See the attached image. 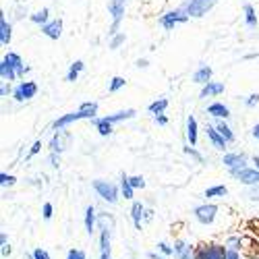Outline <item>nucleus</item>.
Segmentation results:
<instances>
[{
    "mask_svg": "<svg viewBox=\"0 0 259 259\" xmlns=\"http://www.w3.org/2000/svg\"><path fill=\"white\" fill-rule=\"evenodd\" d=\"M247 197H249L251 201H259V185L249 187V191H247Z\"/></svg>",
    "mask_w": 259,
    "mask_h": 259,
    "instance_id": "nucleus-39",
    "label": "nucleus"
},
{
    "mask_svg": "<svg viewBox=\"0 0 259 259\" xmlns=\"http://www.w3.org/2000/svg\"><path fill=\"white\" fill-rule=\"evenodd\" d=\"M137 67H139V69H145V67H147V60H143V58L137 60Z\"/></svg>",
    "mask_w": 259,
    "mask_h": 259,
    "instance_id": "nucleus-53",
    "label": "nucleus"
},
{
    "mask_svg": "<svg viewBox=\"0 0 259 259\" xmlns=\"http://www.w3.org/2000/svg\"><path fill=\"white\" fill-rule=\"evenodd\" d=\"M236 181H241L243 185H247V187H255V185H259V170H255V168H245V170H241V172H236V175H232Z\"/></svg>",
    "mask_w": 259,
    "mask_h": 259,
    "instance_id": "nucleus-10",
    "label": "nucleus"
},
{
    "mask_svg": "<svg viewBox=\"0 0 259 259\" xmlns=\"http://www.w3.org/2000/svg\"><path fill=\"white\" fill-rule=\"evenodd\" d=\"M253 164H255V170H259V156H253Z\"/></svg>",
    "mask_w": 259,
    "mask_h": 259,
    "instance_id": "nucleus-54",
    "label": "nucleus"
},
{
    "mask_svg": "<svg viewBox=\"0 0 259 259\" xmlns=\"http://www.w3.org/2000/svg\"><path fill=\"white\" fill-rule=\"evenodd\" d=\"M124 79L122 77H114L112 81H110V88H108V92H110V94H114V92H118L120 88H124Z\"/></svg>",
    "mask_w": 259,
    "mask_h": 259,
    "instance_id": "nucleus-32",
    "label": "nucleus"
},
{
    "mask_svg": "<svg viewBox=\"0 0 259 259\" xmlns=\"http://www.w3.org/2000/svg\"><path fill=\"white\" fill-rule=\"evenodd\" d=\"M3 245H9V236H7V232H0V247Z\"/></svg>",
    "mask_w": 259,
    "mask_h": 259,
    "instance_id": "nucleus-47",
    "label": "nucleus"
},
{
    "mask_svg": "<svg viewBox=\"0 0 259 259\" xmlns=\"http://www.w3.org/2000/svg\"><path fill=\"white\" fill-rule=\"evenodd\" d=\"M9 92H11V88H9V85L5 83V85H3V88H0V96H7Z\"/></svg>",
    "mask_w": 259,
    "mask_h": 259,
    "instance_id": "nucleus-50",
    "label": "nucleus"
},
{
    "mask_svg": "<svg viewBox=\"0 0 259 259\" xmlns=\"http://www.w3.org/2000/svg\"><path fill=\"white\" fill-rule=\"evenodd\" d=\"M152 218H154V211H152V209H145V218H143V220H145V222H149Z\"/></svg>",
    "mask_w": 259,
    "mask_h": 259,
    "instance_id": "nucleus-49",
    "label": "nucleus"
},
{
    "mask_svg": "<svg viewBox=\"0 0 259 259\" xmlns=\"http://www.w3.org/2000/svg\"><path fill=\"white\" fill-rule=\"evenodd\" d=\"M226 259H245V255L241 251H234V249H228L226 251Z\"/></svg>",
    "mask_w": 259,
    "mask_h": 259,
    "instance_id": "nucleus-42",
    "label": "nucleus"
},
{
    "mask_svg": "<svg viewBox=\"0 0 259 259\" xmlns=\"http://www.w3.org/2000/svg\"><path fill=\"white\" fill-rule=\"evenodd\" d=\"M243 11H245L247 25H249V27H255V25H257V15H255V9H253L251 5H245V7H243Z\"/></svg>",
    "mask_w": 259,
    "mask_h": 259,
    "instance_id": "nucleus-31",
    "label": "nucleus"
},
{
    "mask_svg": "<svg viewBox=\"0 0 259 259\" xmlns=\"http://www.w3.org/2000/svg\"><path fill=\"white\" fill-rule=\"evenodd\" d=\"M96 114H98V104H96V102H85V104H81V108H79L77 112H71V114L60 116V118L54 122V128H56V131H62L64 126H69L71 122H77V120H81V118L94 120Z\"/></svg>",
    "mask_w": 259,
    "mask_h": 259,
    "instance_id": "nucleus-1",
    "label": "nucleus"
},
{
    "mask_svg": "<svg viewBox=\"0 0 259 259\" xmlns=\"http://www.w3.org/2000/svg\"><path fill=\"white\" fill-rule=\"evenodd\" d=\"M209 79H211V69L207 67V64H203V67H199V69L195 71V75H193V81H195V83H203V85L211 83Z\"/></svg>",
    "mask_w": 259,
    "mask_h": 259,
    "instance_id": "nucleus-21",
    "label": "nucleus"
},
{
    "mask_svg": "<svg viewBox=\"0 0 259 259\" xmlns=\"http://www.w3.org/2000/svg\"><path fill=\"white\" fill-rule=\"evenodd\" d=\"M187 141L191 143V147L197 145V120L193 114L187 118Z\"/></svg>",
    "mask_w": 259,
    "mask_h": 259,
    "instance_id": "nucleus-18",
    "label": "nucleus"
},
{
    "mask_svg": "<svg viewBox=\"0 0 259 259\" xmlns=\"http://www.w3.org/2000/svg\"><path fill=\"white\" fill-rule=\"evenodd\" d=\"M185 154H189L191 158H195L197 162H203V156H201V154L197 152V149H193L191 145H189V147H185Z\"/></svg>",
    "mask_w": 259,
    "mask_h": 259,
    "instance_id": "nucleus-40",
    "label": "nucleus"
},
{
    "mask_svg": "<svg viewBox=\"0 0 259 259\" xmlns=\"http://www.w3.org/2000/svg\"><path fill=\"white\" fill-rule=\"evenodd\" d=\"M15 177L13 175H7V172H3V175H0V187H13L15 185Z\"/></svg>",
    "mask_w": 259,
    "mask_h": 259,
    "instance_id": "nucleus-35",
    "label": "nucleus"
},
{
    "mask_svg": "<svg viewBox=\"0 0 259 259\" xmlns=\"http://www.w3.org/2000/svg\"><path fill=\"white\" fill-rule=\"evenodd\" d=\"M29 259H50V253L46 249H33Z\"/></svg>",
    "mask_w": 259,
    "mask_h": 259,
    "instance_id": "nucleus-37",
    "label": "nucleus"
},
{
    "mask_svg": "<svg viewBox=\"0 0 259 259\" xmlns=\"http://www.w3.org/2000/svg\"><path fill=\"white\" fill-rule=\"evenodd\" d=\"M100 259H112L110 253H100Z\"/></svg>",
    "mask_w": 259,
    "mask_h": 259,
    "instance_id": "nucleus-55",
    "label": "nucleus"
},
{
    "mask_svg": "<svg viewBox=\"0 0 259 259\" xmlns=\"http://www.w3.org/2000/svg\"><path fill=\"white\" fill-rule=\"evenodd\" d=\"M62 139H69V135L64 133V131H56V135L52 137V143H50L52 154H60L62 149H64V141Z\"/></svg>",
    "mask_w": 259,
    "mask_h": 259,
    "instance_id": "nucleus-22",
    "label": "nucleus"
},
{
    "mask_svg": "<svg viewBox=\"0 0 259 259\" xmlns=\"http://www.w3.org/2000/svg\"><path fill=\"white\" fill-rule=\"evenodd\" d=\"M41 215H44V220H52V215H54V205L50 201L44 203V207H41Z\"/></svg>",
    "mask_w": 259,
    "mask_h": 259,
    "instance_id": "nucleus-36",
    "label": "nucleus"
},
{
    "mask_svg": "<svg viewBox=\"0 0 259 259\" xmlns=\"http://www.w3.org/2000/svg\"><path fill=\"white\" fill-rule=\"evenodd\" d=\"M35 94H37V85H35L33 81H23V83H19L17 88L13 90V98H15L17 102L31 100Z\"/></svg>",
    "mask_w": 259,
    "mask_h": 259,
    "instance_id": "nucleus-8",
    "label": "nucleus"
},
{
    "mask_svg": "<svg viewBox=\"0 0 259 259\" xmlns=\"http://www.w3.org/2000/svg\"><path fill=\"white\" fill-rule=\"evenodd\" d=\"M218 0H189L181 7V11L187 15V17H203L207 11L213 9V5Z\"/></svg>",
    "mask_w": 259,
    "mask_h": 259,
    "instance_id": "nucleus-3",
    "label": "nucleus"
},
{
    "mask_svg": "<svg viewBox=\"0 0 259 259\" xmlns=\"http://www.w3.org/2000/svg\"><path fill=\"white\" fill-rule=\"evenodd\" d=\"M11 245H3V247H0V253H3V257H9L11 255Z\"/></svg>",
    "mask_w": 259,
    "mask_h": 259,
    "instance_id": "nucleus-45",
    "label": "nucleus"
},
{
    "mask_svg": "<svg viewBox=\"0 0 259 259\" xmlns=\"http://www.w3.org/2000/svg\"><path fill=\"white\" fill-rule=\"evenodd\" d=\"M0 41H3L5 46L11 44V25L5 15H0Z\"/></svg>",
    "mask_w": 259,
    "mask_h": 259,
    "instance_id": "nucleus-20",
    "label": "nucleus"
},
{
    "mask_svg": "<svg viewBox=\"0 0 259 259\" xmlns=\"http://www.w3.org/2000/svg\"><path fill=\"white\" fill-rule=\"evenodd\" d=\"M172 247H175V259H195V249L189 247L185 241L177 239Z\"/></svg>",
    "mask_w": 259,
    "mask_h": 259,
    "instance_id": "nucleus-11",
    "label": "nucleus"
},
{
    "mask_svg": "<svg viewBox=\"0 0 259 259\" xmlns=\"http://www.w3.org/2000/svg\"><path fill=\"white\" fill-rule=\"evenodd\" d=\"M128 181H131V187H133V189H145L143 177H128Z\"/></svg>",
    "mask_w": 259,
    "mask_h": 259,
    "instance_id": "nucleus-38",
    "label": "nucleus"
},
{
    "mask_svg": "<svg viewBox=\"0 0 259 259\" xmlns=\"http://www.w3.org/2000/svg\"><path fill=\"white\" fill-rule=\"evenodd\" d=\"M222 162H224V166L228 168L230 177L236 175V172L245 170V168H249V166H247V156H245V154H226Z\"/></svg>",
    "mask_w": 259,
    "mask_h": 259,
    "instance_id": "nucleus-7",
    "label": "nucleus"
},
{
    "mask_svg": "<svg viewBox=\"0 0 259 259\" xmlns=\"http://www.w3.org/2000/svg\"><path fill=\"white\" fill-rule=\"evenodd\" d=\"M5 60L13 64V67H15V71H17V75H19V77H23V75H25V73L29 71V67H25V62L21 60V56H19V54H15V52H9V54L5 56Z\"/></svg>",
    "mask_w": 259,
    "mask_h": 259,
    "instance_id": "nucleus-15",
    "label": "nucleus"
},
{
    "mask_svg": "<svg viewBox=\"0 0 259 259\" xmlns=\"http://www.w3.org/2000/svg\"><path fill=\"white\" fill-rule=\"evenodd\" d=\"M98 215L96 213V207L94 205H88L85 207V232H88V236H92L98 228Z\"/></svg>",
    "mask_w": 259,
    "mask_h": 259,
    "instance_id": "nucleus-12",
    "label": "nucleus"
},
{
    "mask_svg": "<svg viewBox=\"0 0 259 259\" xmlns=\"http://www.w3.org/2000/svg\"><path fill=\"white\" fill-rule=\"evenodd\" d=\"M135 116V110H122V112H116V114H108V116H104L110 124H114V122H118V120H126V118H133Z\"/></svg>",
    "mask_w": 259,
    "mask_h": 259,
    "instance_id": "nucleus-27",
    "label": "nucleus"
},
{
    "mask_svg": "<svg viewBox=\"0 0 259 259\" xmlns=\"http://www.w3.org/2000/svg\"><path fill=\"white\" fill-rule=\"evenodd\" d=\"M205 133H207V137H209V141L213 143V147H218V149H226V139L215 131V126H211V124H205Z\"/></svg>",
    "mask_w": 259,
    "mask_h": 259,
    "instance_id": "nucleus-16",
    "label": "nucleus"
},
{
    "mask_svg": "<svg viewBox=\"0 0 259 259\" xmlns=\"http://www.w3.org/2000/svg\"><path fill=\"white\" fill-rule=\"evenodd\" d=\"M39 149H41V141H35L33 147H31V152H29V158H33V156L39 152Z\"/></svg>",
    "mask_w": 259,
    "mask_h": 259,
    "instance_id": "nucleus-44",
    "label": "nucleus"
},
{
    "mask_svg": "<svg viewBox=\"0 0 259 259\" xmlns=\"http://www.w3.org/2000/svg\"><path fill=\"white\" fill-rule=\"evenodd\" d=\"M226 193H228V189H226L224 185H215V187H209V189L203 193V195H205L207 199H213V197H224Z\"/></svg>",
    "mask_w": 259,
    "mask_h": 259,
    "instance_id": "nucleus-28",
    "label": "nucleus"
},
{
    "mask_svg": "<svg viewBox=\"0 0 259 259\" xmlns=\"http://www.w3.org/2000/svg\"><path fill=\"white\" fill-rule=\"evenodd\" d=\"M207 114L213 116V118H228L230 116V110H228V106L220 104V102H215L207 108Z\"/></svg>",
    "mask_w": 259,
    "mask_h": 259,
    "instance_id": "nucleus-19",
    "label": "nucleus"
},
{
    "mask_svg": "<svg viewBox=\"0 0 259 259\" xmlns=\"http://www.w3.org/2000/svg\"><path fill=\"white\" fill-rule=\"evenodd\" d=\"M257 102H259V94H251L245 104H247V108H253V106H257Z\"/></svg>",
    "mask_w": 259,
    "mask_h": 259,
    "instance_id": "nucleus-43",
    "label": "nucleus"
},
{
    "mask_svg": "<svg viewBox=\"0 0 259 259\" xmlns=\"http://www.w3.org/2000/svg\"><path fill=\"white\" fill-rule=\"evenodd\" d=\"M222 92H224V83H215V81H211V83L203 85V90H201L199 98L205 100V98H211V96H220Z\"/></svg>",
    "mask_w": 259,
    "mask_h": 259,
    "instance_id": "nucleus-17",
    "label": "nucleus"
},
{
    "mask_svg": "<svg viewBox=\"0 0 259 259\" xmlns=\"http://www.w3.org/2000/svg\"><path fill=\"white\" fill-rule=\"evenodd\" d=\"M154 120H156V122H158V124H166V122H168V118H166V116H164V114H158V116H156V118H154Z\"/></svg>",
    "mask_w": 259,
    "mask_h": 259,
    "instance_id": "nucleus-48",
    "label": "nucleus"
},
{
    "mask_svg": "<svg viewBox=\"0 0 259 259\" xmlns=\"http://www.w3.org/2000/svg\"><path fill=\"white\" fill-rule=\"evenodd\" d=\"M120 191H122V197H124V199H135V197H133V195H135V189L131 187V181H128L126 175L120 177Z\"/></svg>",
    "mask_w": 259,
    "mask_h": 259,
    "instance_id": "nucleus-24",
    "label": "nucleus"
},
{
    "mask_svg": "<svg viewBox=\"0 0 259 259\" xmlns=\"http://www.w3.org/2000/svg\"><path fill=\"white\" fill-rule=\"evenodd\" d=\"M158 251H160V255H164V257L175 255V247H170V245H168V243H164V241H160V243H158Z\"/></svg>",
    "mask_w": 259,
    "mask_h": 259,
    "instance_id": "nucleus-33",
    "label": "nucleus"
},
{
    "mask_svg": "<svg viewBox=\"0 0 259 259\" xmlns=\"http://www.w3.org/2000/svg\"><path fill=\"white\" fill-rule=\"evenodd\" d=\"M143 218H145V207L139 201H133V205H131V220H133V224H135L137 230H141Z\"/></svg>",
    "mask_w": 259,
    "mask_h": 259,
    "instance_id": "nucleus-14",
    "label": "nucleus"
},
{
    "mask_svg": "<svg viewBox=\"0 0 259 259\" xmlns=\"http://www.w3.org/2000/svg\"><path fill=\"white\" fill-rule=\"evenodd\" d=\"M166 108H168V100L162 98V100H158V102H154V104H149V112L158 116V114H164Z\"/></svg>",
    "mask_w": 259,
    "mask_h": 259,
    "instance_id": "nucleus-29",
    "label": "nucleus"
},
{
    "mask_svg": "<svg viewBox=\"0 0 259 259\" xmlns=\"http://www.w3.org/2000/svg\"><path fill=\"white\" fill-rule=\"evenodd\" d=\"M226 245L218 243H201L195 247V259H226Z\"/></svg>",
    "mask_w": 259,
    "mask_h": 259,
    "instance_id": "nucleus-2",
    "label": "nucleus"
},
{
    "mask_svg": "<svg viewBox=\"0 0 259 259\" xmlns=\"http://www.w3.org/2000/svg\"><path fill=\"white\" fill-rule=\"evenodd\" d=\"M253 137L259 141V124H255V126H253Z\"/></svg>",
    "mask_w": 259,
    "mask_h": 259,
    "instance_id": "nucleus-52",
    "label": "nucleus"
},
{
    "mask_svg": "<svg viewBox=\"0 0 259 259\" xmlns=\"http://www.w3.org/2000/svg\"><path fill=\"white\" fill-rule=\"evenodd\" d=\"M215 131H218V133L226 139V143H232V141H234V133H232V128H230L226 122H222V120L215 122Z\"/></svg>",
    "mask_w": 259,
    "mask_h": 259,
    "instance_id": "nucleus-25",
    "label": "nucleus"
},
{
    "mask_svg": "<svg viewBox=\"0 0 259 259\" xmlns=\"http://www.w3.org/2000/svg\"><path fill=\"white\" fill-rule=\"evenodd\" d=\"M245 259H259V257H257V255H247Z\"/></svg>",
    "mask_w": 259,
    "mask_h": 259,
    "instance_id": "nucleus-56",
    "label": "nucleus"
},
{
    "mask_svg": "<svg viewBox=\"0 0 259 259\" xmlns=\"http://www.w3.org/2000/svg\"><path fill=\"white\" fill-rule=\"evenodd\" d=\"M31 21H33V23H37V25H41V27H44L46 23H50V21H48V9H41V11L33 13Z\"/></svg>",
    "mask_w": 259,
    "mask_h": 259,
    "instance_id": "nucleus-30",
    "label": "nucleus"
},
{
    "mask_svg": "<svg viewBox=\"0 0 259 259\" xmlns=\"http://www.w3.org/2000/svg\"><path fill=\"white\" fill-rule=\"evenodd\" d=\"M128 0H110L108 3V13L112 15V27H110V33H116L120 21H122V15H124V7H126Z\"/></svg>",
    "mask_w": 259,
    "mask_h": 259,
    "instance_id": "nucleus-6",
    "label": "nucleus"
},
{
    "mask_svg": "<svg viewBox=\"0 0 259 259\" xmlns=\"http://www.w3.org/2000/svg\"><path fill=\"white\" fill-rule=\"evenodd\" d=\"M193 215H195V220L203 226H209L213 224L215 220V215H218V205H213V203H203V205H197L195 211H193Z\"/></svg>",
    "mask_w": 259,
    "mask_h": 259,
    "instance_id": "nucleus-5",
    "label": "nucleus"
},
{
    "mask_svg": "<svg viewBox=\"0 0 259 259\" xmlns=\"http://www.w3.org/2000/svg\"><path fill=\"white\" fill-rule=\"evenodd\" d=\"M185 21H189V17L179 9V11H170V13H166L162 19H160V23H162V27L164 29H175V25H179V23H185Z\"/></svg>",
    "mask_w": 259,
    "mask_h": 259,
    "instance_id": "nucleus-9",
    "label": "nucleus"
},
{
    "mask_svg": "<svg viewBox=\"0 0 259 259\" xmlns=\"http://www.w3.org/2000/svg\"><path fill=\"white\" fill-rule=\"evenodd\" d=\"M67 259H88V253H85L83 249H69Z\"/></svg>",
    "mask_w": 259,
    "mask_h": 259,
    "instance_id": "nucleus-34",
    "label": "nucleus"
},
{
    "mask_svg": "<svg viewBox=\"0 0 259 259\" xmlns=\"http://www.w3.org/2000/svg\"><path fill=\"white\" fill-rule=\"evenodd\" d=\"M41 31H44V35H48L50 39H58L62 35V21L60 19L50 21V23H46L44 27H41Z\"/></svg>",
    "mask_w": 259,
    "mask_h": 259,
    "instance_id": "nucleus-13",
    "label": "nucleus"
},
{
    "mask_svg": "<svg viewBox=\"0 0 259 259\" xmlns=\"http://www.w3.org/2000/svg\"><path fill=\"white\" fill-rule=\"evenodd\" d=\"M92 122H94V126L98 128V133H100L102 137H108V135L112 133V124L108 122L106 118H94Z\"/></svg>",
    "mask_w": 259,
    "mask_h": 259,
    "instance_id": "nucleus-23",
    "label": "nucleus"
},
{
    "mask_svg": "<svg viewBox=\"0 0 259 259\" xmlns=\"http://www.w3.org/2000/svg\"><path fill=\"white\" fill-rule=\"evenodd\" d=\"M50 164H52L54 168H58V164H60V160H58V154H50Z\"/></svg>",
    "mask_w": 259,
    "mask_h": 259,
    "instance_id": "nucleus-46",
    "label": "nucleus"
},
{
    "mask_svg": "<svg viewBox=\"0 0 259 259\" xmlns=\"http://www.w3.org/2000/svg\"><path fill=\"white\" fill-rule=\"evenodd\" d=\"M122 41H124V33H116V35L112 37V41H110V48L116 50V48L122 44Z\"/></svg>",
    "mask_w": 259,
    "mask_h": 259,
    "instance_id": "nucleus-41",
    "label": "nucleus"
},
{
    "mask_svg": "<svg viewBox=\"0 0 259 259\" xmlns=\"http://www.w3.org/2000/svg\"><path fill=\"white\" fill-rule=\"evenodd\" d=\"M94 191L98 193L104 201L110 203V205L118 203V189H116V185L108 183V181H94Z\"/></svg>",
    "mask_w": 259,
    "mask_h": 259,
    "instance_id": "nucleus-4",
    "label": "nucleus"
},
{
    "mask_svg": "<svg viewBox=\"0 0 259 259\" xmlns=\"http://www.w3.org/2000/svg\"><path fill=\"white\" fill-rule=\"evenodd\" d=\"M85 69V64H83V60H75L73 64H71V69H69V73H67V81L69 83H73V81H77V77H79V73Z\"/></svg>",
    "mask_w": 259,
    "mask_h": 259,
    "instance_id": "nucleus-26",
    "label": "nucleus"
},
{
    "mask_svg": "<svg viewBox=\"0 0 259 259\" xmlns=\"http://www.w3.org/2000/svg\"><path fill=\"white\" fill-rule=\"evenodd\" d=\"M147 259H166L164 255H158V253H147Z\"/></svg>",
    "mask_w": 259,
    "mask_h": 259,
    "instance_id": "nucleus-51",
    "label": "nucleus"
}]
</instances>
